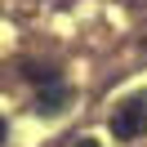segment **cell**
Returning a JSON list of instances; mask_svg holds the SVG:
<instances>
[{"label": "cell", "mask_w": 147, "mask_h": 147, "mask_svg": "<svg viewBox=\"0 0 147 147\" xmlns=\"http://www.w3.org/2000/svg\"><path fill=\"white\" fill-rule=\"evenodd\" d=\"M111 134H116V138H138V134H147V129H143V107H138V98H129V102L116 107V116H111Z\"/></svg>", "instance_id": "1"}, {"label": "cell", "mask_w": 147, "mask_h": 147, "mask_svg": "<svg viewBox=\"0 0 147 147\" xmlns=\"http://www.w3.org/2000/svg\"><path fill=\"white\" fill-rule=\"evenodd\" d=\"M67 102V85L58 80V76H49L45 85H40V111H58Z\"/></svg>", "instance_id": "2"}, {"label": "cell", "mask_w": 147, "mask_h": 147, "mask_svg": "<svg viewBox=\"0 0 147 147\" xmlns=\"http://www.w3.org/2000/svg\"><path fill=\"white\" fill-rule=\"evenodd\" d=\"M138 98V107H143V129H147V94H134Z\"/></svg>", "instance_id": "3"}, {"label": "cell", "mask_w": 147, "mask_h": 147, "mask_svg": "<svg viewBox=\"0 0 147 147\" xmlns=\"http://www.w3.org/2000/svg\"><path fill=\"white\" fill-rule=\"evenodd\" d=\"M5 134H9V125H5V120H0V143H5Z\"/></svg>", "instance_id": "4"}, {"label": "cell", "mask_w": 147, "mask_h": 147, "mask_svg": "<svg viewBox=\"0 0 147 147\" xmlns=\"http://www.w3.org/2000/svg\"><path fill=\"white\" fill-rule=\"evenodd\" d=\"M76 147H98V143H94V138H85V143H76Z\"/></svg>", "instance_id": "5"}]
</instances>
